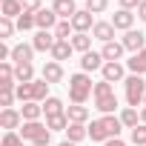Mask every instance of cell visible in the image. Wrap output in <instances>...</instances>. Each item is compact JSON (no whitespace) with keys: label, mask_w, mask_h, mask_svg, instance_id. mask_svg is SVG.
<instances>
[{"label":"cell","mask_w":146,"mask_h":146,"mask_svg":"<svg viewBox=\"0 0 146 146\" xmlns=\"http://www.w3.org/2000/svg\"><path fill=\"white\" fill-rule=\"evenodd\" d=\"M20 6H23V12H32V15L43 9V6H40V0H20Z\"/></svg>","instance_id":"cell-40"},{"label":"cell","mask_w":146,"mask_h":146,"mask_svg":"<svg viewBox=\"0 0 146 146\" xmlns=\"http://www.w3.org/2000/svg\"><path fill=\"white\" fill-rule=\"evenodd\" d=\"M69 35H75L72 20H60V23L54 26V37H57V40H69Z\"/></svg>","instance_id":"cell-32"},{"label":"cell","mask_w":146,"mask_h":146,"mask_svg":"<svg viewBox=\"0 0 146 146\" xmlns=\"http://www.w3.org/2000/svg\"><path fill=\"white\" fill-rule=\"evenodd\" d=\"M95 109H98L100 115H115V112H117V95L98 98V100H95Z\"/></svg>","instance_id":"cell-25"},{"label":"cell","mask_w":146,"mask_h":146,"mask_svg":"<svg viewBox=\"0 0 146 146\" xmlns=\"http://www.w3.org/2000/svg\"><path fill=\"white\" fill-rule=\"evenodd\" d=\"M35 23H37V32H54L60 17L54 15V9H40V12H35Z\"/></svg>","instance_id":"cell-7"},{"label":"cell","mask_w":146,"mask_h":146,"mask_svg":"<svg viewBox=\"0 0 146 146\" xmlns=\"http://www.w3.org/2000/svg\"><path fill=\"white\" fill-rule=\"evenodd\" d=\"M35 60V46L32 43H17L12 46V63L20 66V63H32Z\"/></svg>","instance_id":"cell-13"},{"label":"cell","mask_w":146,"mask_h":146,"mask_svg":"<svg viewBox=\"0 0 146 146\" xmlns=\"http://www.w3.org/2000/svg\"><path fill=\"white\" fill-rule=\"evenodd\" d=\"M72 49L80 52V54L92 52V35H80V32H75V35H72Z\"/></svg>","instance_id":"cell-27"},{"label":"cell","mask_w":146,"mask_h":146,"mask_svg":"<svg viewBox=\"0 0 146 146\" xmlns=\"http://www.w3.org/2000/svg\"><path fill=\"white\" fill-rule=\"evenodd\" d=\"M17 78H15V66L6 60V63H0V89H17V83H15Z\"/></svg>","instance_id":"cell-19"},{"label":"cell","mask_w":146,"mask_h":146,"mask_svg":"<svg viewBox=\"0 0 146 146\" xmlns=\"http://www.w3.org/2000/svg\"><path fill=\"white\" fill-rule=\"evenodd\" d=\"M86 137H89V126H86V123H69V129H66V140L80 143V140H86Z\"/></svg>","instance_id":"cell-21"},{"label":"cell","mask_w":146,"mask_h":146,"mask_svg":"<svg viewBox=\"0 0 146 146\" xmlns=\"http://www.w3.org/2000/svg\"><path fill=\"white\" fill-rule=\"evenodd\" d=\"M15 78H17V83H32V80H35V66H32V63L15 66Z\"/></svg>","instance_id":"cell-30"},{"label":"cell","mask_w":146,"mask_h":146,"mask_svg":"<svg viewBox=\"0 0 146 146\" xmlns=\"http://www.w3.org/2000/svg\"><path fill=\"white\" fill-rule=\"evenodd\" d=\"M100 75H103V80H109V83H123V80H126V66H123L120 60H115V63H103Z\"/></svg>","instance_id":"cell-8"},{"label":"cell","mask_w":146,"mask_h":146,"mask_svg":"<svg viewBox=\"0 0 146 146\" xmlns=\"http://www.w3.org/2000/svg\"><path fill=\"white\" fill-rule=\"evenodd\" d=\"M103 146H126V140H120V137H112V140H106Z\"/></svg>","instance_id":"cell-43"},{"label":"cell","mask_w":146,"mask_h":146,"mask_svg":"<svg viewBox=\"0 0 146 146\" xmlns=\"http://www.w3.org/2000/svg\"><path fill=\"white\" fill-rule=\"evenodd\" d=\"M20 115H23V123L26 120H40L43 117V103H23Z\"/></svg>","instance_id":"cell-29"},{"label":"cell","mask_w":146,"mask_h":146,"mask_svg":"<svg viewBox=\"0 0 146 146\" xmlns=\"http://www.w3.org/2000/svg\"><path fill=\"white\" fill-rule=\"evenodd\" d=\"M95 15L89 12V9H78V15L72 17V26H75V32H80V35H89L92 29H95Z\"/></svg>","instance_id":"cell-6"},{"label":"cell","mask_w":146,"mask_h":146,"mask_svg":"<svg viewBox=\"0 0 146 146\" xmlns=\"http://www.w3.org/2000/svg\"><path fill=\"white\" fill-rule=\"evenodd\" d=\"M20 15H23V6H20V0H3V6H0V17L17 20Z\"/></svg>","instance_id":"cell-24"},{"label":"cell","mask_w":146,"mask_h":146,"mask_svg":"<svg viewBox=\"0 0 146 146\" xmlns=\"http://www.w3.org/2000/svg\"><path fill=\"white\" fill-rule=\"evenodd\" d=\"M126 69L132 72V75H146V49L137 52V54H132L126 60Z\"/></svg>","instance_id":"cell-22"},{"label":"cell","mask_w":146,"mask_h":146,"mask_svg":"<svg viewBox=\"0 0 146 146\" xmlns=\"http://www.w3.org/2000/svg\"><path fill=\"white\" fill-rule=\"evenodd\" d=\"M137 17L146 23V0H140V6H137Z\"/></svg>","instance_id":"cell-42"},{"label":"cell","mask_w":146,"mask_h":146,"mask_svg":"<svg viewBox=\"0 0 146 146\" xmlns=\"http://www.w3.org/2000/svg\"><path fill=\"white\" fill-rule=\"evenodd\" d=\"M112 26L120 29V32H132V26H135V15H132L129 9H117V12L112 15Z\"/></svg>","instance_id":"cell-16"},{"label":"cell","mask_w":146,"mask_h":146,"mask_svg":"<svg viewBox=\"0 0 146 146\" xmlns=\"http://www.w3.org/2000/svg\"><path fill=\"white\" fill-rule=\"evenodd\" d=\"M106 95H115V86H112L109 80H103V78H100V80L95 83V95H92V98L98 100V98H106Z\"/></svg>","instance_id":"cell-33"},{"label":"cell","mask_w":146,"mask_h":146,"mask_svg":"<svg viewBox=\"0 0 146 146\" xmlns=\"http://www.w3.org/2000/svg\"><path fill=\"white\" fill-rule=\"evenodd\" d=\"M17 100L20 103H43L49 98V83L40 78V80H32V83H17Z\"/></svg>","instance_id":"cell-3"},{"label":"cell","mask_w":146,"mask_h":146,"mask_svg":"<svg viewBox=\"0 0 146 146\" xmlns=\"http://www.w3.org/2000/svg\"><path fill=\"white\" fill-rule=\"evenodd\" d=\"M46 126H49L52 132H66V129H69V117H66V112H63V115H52V117H46Z\"/></svg>","instance_id":"cell-31"},{"label":"cell","mask_w":146,"mask_h":146,"mask_svg":"<svg viewBox=\"0 0 146 146\" xmlns=\"http://www.w3.org/2000/svg\"><path fill=\"white\" fill-rule=\"evenodd\" d=\"M95 95V83L86 72H78V75L69 78V100L72 103H86Z\"/></svg>","instance_id":"cell-2"},{"label":"cell","mask_w":146,"mask_h":146,"mask_svg":"<svg viewBox=\"0 0 146 146\" xmlns=\"http://www.w3.org/2000/svg\"><path fill=\"white\" fill-rule=\"evenodd\" d=\"M123 52H126V46H123L120 40L103 43V49H100V54H103V60H106V63H115V60H120V57H123Z\"/></svg>","instance_id":"cell-18"},{"label":"cell","mask_w":146,"mask_h":146,"mask_svg":"<svg viewBox=\"0 0 146 146\" xmlns=\"http://www.w3.org/2000/svg\"><path fill=\"white\" fill-rule=\"evenodd\" d=\"M20 137L29 140L32 146H49L52 143V129L46 123H40V120H26L20 126Z\"/></svg>","instance_id":"cell-4"},{"label":"cell","mask_w":146,"mask_h":146,"mask_svg":"<svg viewBox=\"0 0 146 146\" xmlns=\"http://www.w3.org/2000/svg\"><path fill=\"white\" fill-rule=\"evenodd\" d=\"M129 140H132L135 146H146V123H140V126H135V129L129 132Z\"/></svg>","instance_id":"cell-34"},{"label":"cell","mask_w":146,"mask_h":146,"mask_svg":"<svg viewBox=\"0 0 146 146\" xmlns=\"http://www.w3.org/2000/svg\"><path fill=\"white\" fill-rule=\"evenodd\" d=\"M120 129H123L120 117H115V115H100V117H95V120L89 123V137H92V143H106V140H112V137H120Z\"/></svg>","instance_id":"cell-1"},{"label":"cell","mask_w":146,"mask_h":146,"mask_svg":"<svg viewBox=\"0 0 146 146\" xmlns=\"http://www.w3.org/2000/svg\"><path fill=\"white\" fill-rule=\"evenodd\" d=\"M86 9H89L92 15H103V12L109 9V0H86Z\"/></svg>","instance_id":"cell-37"},{"label":"cell","mask_w":146,"mask_h":146,"mask_svg":"<svg viewBox=\"0 0 146 146\" xmlns=\"http://www.w3.org/2000/svg\"><path fill=\"white\" fill-rule=\"evenodd\" d=\"M52 9H54V15H57L60 20H72V17L78 15L75 0H54V3H52Z\"/></svg>","instance_id":"cell-17"},{"label":"cell","mask_w":146,"mask_h":146,"mask_svg":"<svg viewBox=\"0 0 146 146\" xmlns=\"http://www.w3.org/2000/svg\"><path fill=\"white\" fill-rule=\"evenodd\" d=\"M0 146H23L20 132H3V143H0Z\"/></svg>","instance_id":"cell-39"},{"label":"cell","mask_w":146,"mask_h":146,"mask_svg":"<svg viewBox=\"0 0 146 146\" xmlns=\"http://www.w3.org/2000/svg\"><path fill=\"white\" fill-rule=\"evenodd\" d=\"M15 29H17V23H15V20L0 17V40H9V37L15 35Z\"/></svg>","instance_id":"cell-35"},{"label":"cell","mask_w":146,"mask_h":146,"mask_svg":"<svg viewBox=\"0 0 146 146\" xmlns=\"http://www.w3.org/2000/svg\"><path fill=\"white\" fill-rule=\"evenodd\" d=\"M115 26H112V20H98L95 23V29H92V37L95 40H100V43H112L115 40Z\"/></svg>","instance_id":"cell-12"},{"label":"cell","mask_w":146,"mask_h":146,"mask_svg":"<svg viewBox=\"0 0 146 146\" xmlns=\"http://www.w3.org/2000/svg\"><path fill=\"white\" fill-rule=\"evenodd\" d=\"M63 112H66V106H63L60 98H46V100H43V115H46V117H52V115H63Z\"/></svg>","instance_id":"cell-28"},{"label":"cell","mask_w":146,"mask_h":146,"mask_svg":"<svg viewBox=\"0 0 146 146\" xmlns=\"http://www.w3.org/2000/svg\"><path fill=\"white\" fill-rule=\"evenodd\" d=\"M54 43H57L54 32H37V35L32 37V46H35V52H49V54H52Z\"/></svg>","instance_id":"cell-14"},{"label":"cell","mask_w":146,"mask_h":146,"mask_svg":"<svg viewBox=\"0 0 146 146\" xmlns=\"http://www.w3.org/2000/svg\"><path fill=\"white\" fill-rule=\"evenodd\" d=\"M120 43L126 46V52L137 54V52H143V49H146V35H143V32H137V29H132V32H126V35H123V40H120Z\"/></svg>","instance_id":"cell-11"},{"label":"cell","mask_w":146,"mask_h":146,"mask_svg":"<svg viewBox=\"0 0 146 146\" xmlns=\"http://www.w3.org/2000/svg\"><path fill=\"white\" fill-rule=\"evenodd\" d=\"M140 123H146V106L140 109Z\"/></svg>","instance_id":"cell-44"},{"label":"cell","mask_w":146,"mask_h":146,"mask_svg":"<svg viewBox=\"0 0 146 146\" xmlns=\"http://www.w3.org/2000/svg\"><path fill=\"white\" fill-rule=\"evenodd\" d=\"M57 146H78V143H72V140H63V143H57Z\"/></svg>","instance_id":"cell-45"},{"label":"cell","mask_w":146,"mask_h":146,"mask_svg":"<svg viewBox=\"0 0 146 146\" xmlns=\"http://www.w3.org/2000/svg\"><path fill=\"white\" fill-rule=\"evenodd\" d=\"M66 117H69V123H86L89 120V109L83 103H72V106H66Z\"/></svg>","instance_id":"cell-20"},{"label":"cell","mask_w":146,"mask_h":146,"mask_svg":"<svg viewBox=\"0 0 146 146\" xmlns=\"http://www.w3.org/2000/svg\"><path fill=\"white\" fill-rule=\"evenodd\" d=\"M117 3H120V9H129V12L135 9V12H137V6H140V0H117Z\"/></svg>","instance_id":"cell-41"},{"label":"cell","mask_w":146,"mask_h":146,"mask_svg":"<svg viewBox=\"0 0 146 146\" xmlns=\"http://www.w3.org/2000/svg\"><path fill=\"white\" fill-rule=\"evenodd\" d=\"M35 26H37V23H35V15H32V12H23V15L17 17V29H20V32H29V29H35Z\"/></svg>","instance_id":"cell-36"},{"label":"cell","mask_w":146,"mask_h":146,"mask_svg":"<svg viewBox=\"0 0 146 146\" xmlns=\"http://www.w3.org/2000/svg\"><path fill=\"white\" fill-rule=\"evenodd\" d=\"M72 40H57L54 43V49H52V60H57V63H63V60H69L72 57Z\"/></svg>","instance_id":"cell-23"},{"label":"cell","mask_w":146,"mask_h":146,"mask_svg":"<svg viewBox=\"0 0 146 146\" xmlns=\"http://www.w3.org/2000/svg\"><path fill=\"white\" fill-rule=\"evenodd\" d=\"M63 75H66V72H63V63H57V60H46L43 69H40V78H43L49 86H52V83H60Z\"/></svg>","instance_id":"cell-9"},{"label":"cell","mask_w":146,"mask_h":146,"mask_svg":"<svg viewBox=\"0 0 146 146\" xmlns=\"http://www.w3.org/2000/svg\"><path fill=\"white\" fill-rule=\"evenodd\" d=\"M15 98H17V92H15V89H0V106H3V109H12Z\"/></svg>","instance_id":"cell-38"},{"label":"cell","mask_w":146,"mask_h":146,"mask_svg":"<svg viewBox=\"0 0 146 146\" xmlns=\"http://www.w3.org/2000/svg\"><path fill=\"white\" fill-rule=\"evenodd\" d=\"M117 117H120L123 129H129V132H132L135 126H140V115H137V109H135V106H126V109H123Z\"/></svg>","instance_id":"cell-26"},{"label":"cell","mask_w":146,"mask_h":146,"mask_svg":"<svg viewBox=\"0 0 146 146\" xmlns=\"http://www.w3.org/2000/svg\"><path fill=\"white\" fill-rule=\"evenodd\" d=\"M23 126V115L17 109H0V129L6 132H17Z\"/></svg>","instance_id":"cell-10"},{"label":"cell","mask_w":146,"mask_h":146,"mask_svg":"<svg viewBox=\"0 0 146 146\" xmlns=\"http://www.w3.org/2000/svg\"><path fill=\"white\" fill-rule=\"evenodd\" d=\"M143 106H146V98H143Z\"/></svg>","instance_id":"cell-46"},{"label":"cell","mask_w":146,"mask_h":146,"mask_svg":"<svg viewBox=\"0 0 146 146\" xmlns=\"http://www.w3.org/2000/svg\"><path fill=\"white\" fill-rule=\"evenodd\" d=\"M103 63H106V60H103V54H100V52H86V54L80 57V69L86 72V75H89V72H100V69H103Z\"/></svg>","instance_id":"cell-15"},{"label":"cell","mask_w":146,"mask_h":146,"mask_svg":"<svg viewBox=\"0 0 146 146\" xmlns=\"http://www.w3.org/2000/svg\"><path fill=\"white\" fill-rule=\"evenodd\" d=\"M123 86H126V103L129 106H143V98H146V80H143V75H129L126 80H123Z\"/></svg>","instance_id":"cell-5"}]
</instances>
